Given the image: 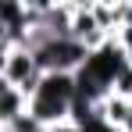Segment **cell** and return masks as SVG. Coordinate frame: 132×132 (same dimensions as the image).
Here are the masks:
<instances>
[{
	"label": "cell",
	"instance_id": "1",
	"mask_svg": "<svg viewBox=\"0 0 132 132\" xmlns=\"http://www.w3.org/2000/svg\"><path fill=\"white\" fill-rule=\"evenodd\" d=\"M75 96H79V86H75V75H61V71H50L43 75L39 89L29 96V114L50 129V125H61L75 114Z\"/></svg>",
	"mask_w": 132,
	"mask_h": 132
},
{
	"label": "cell",
	"instance_id": "2",
	"mask_svg": "<svg viewBox=\"0 0 132 132\" xmlns=\"http://www.w3.org/2000/svg\"><path fill=\"white\" fill-rule=\"evenodd\" d=\"M36 54V61L43 68L46 75L50 71H61V75H79L82 64L89 61V50L75 36H57V39H43V43L32 50Z\"/></svg>",
	"mask_w": 132,
	"mask_h": 132
},
{
	"label": "cell",
	"instance_id": "3",
	"mask_svg": "<svg viewBox=\"0 0 132 132\" xmlns=\"http://www.w3.org/2000/svg\"><path fill=\"white\" fill-rule=\"evenodd\" d=\"M43 68L36 61V54L32 50H25V46H14V50H0V82L4 86H14L22 89L25 96H32L39 82H43Z\"/></svg>",
	"mask_w": 132,
	"mask_h": 132
},
{
	"label": "cell",
	"instance_id": "4",
	"mask_svg": "<svg viewBox=\"0 0 132 132\" xmlns=\"http://www.w3.org/2000/svg\"><path fill=\"white\" fill-rule=\"evenodd\" d=\"M25 114H29V96H25L22 89L4 86V82H0V129L14 125V121L25 118Z\"/></svg>",
	"mask_w": 132,
	"mask_h": 132
},
{
	"label": "cell",
	"instance_id": "5",
	"mask_svg": "<svg viewBox=\"0 0 132 132\" xmlns=\"http://www.w3.org/2000/svg\"><path fill=\"white\" fill-rule=\"evenodd\" d=\"M100 118H104L114 132H125V125H129V118H132V100L118 96V93H111L107 100L100 104Z\"/></svg>",
	"mask_w": 132,
	"mask_h": 132
},
{
	"label": "cell",
	"instance_id": "6",
	"mask_svg": "<svg viewBox=\"0 0 132 132\" xmlns=\"http://www.w3.org/2000/svg\"><path fill=\"white\" fill-rule=\"evenodd\" d=\"M114 93H118V96H125V100H132V61L121 68V75L114 79Z\"/></svg>",
	"mask_w": 132,
	"mask_h": 132
},
{
	"label": "cell",
	"instance_id": "7",
	"mask_svg": "<svg viewBox=\"0 0 132 132\" xmlns=\"http://www.w3.org/2000/svg\"><path fill=\"white\" fill-rule=\"evenodd\" d=\"M46 132H82V125H79L75 118H68V121H61V125H50Z\"/></svg>",
	"mask_w": 132,
	"mask_h": 132
},
{
	"label": "cell",
	"instance_id": "8",
	"mask_svg": "<svg viewBox=\"0 0 132 132\" xmlns=\"http://www.w3.org/2000/svg\"><path fill=\"white\" fill-rule=\"evenodd\" d=\"M125 132H132V118H129V125H125Z\"/></svg>",
	"mask_w": 132,
	"mask_h": 132
},
{
	"label": "cell",
	"instance_id": "9",
	"mask_svg": "<svg viewBox=\"0 0 132 132\" xmlns=\"http://www.w3.org/2000/svg\"><path fill=\"white\" fill-rule=\"evenodd\" d=\"M0 132H4V129H0Z\"/></svg>",
	"mask_w": 132,
	"mask_h": 132
}]
</instances>
